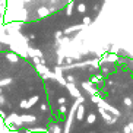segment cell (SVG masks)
I'll return each instance as SVG.
<instances>
[{
    "mask_svg": "<svg viewBox=\"0 0 133 133\" xmlns=\"http://www.w3.org/2000/svg\"><path fill=\"white\" fill-rule=\"evenodd\" d=\"M39 101V97L38 95H34V97H31L29 99H22L21 101V108H24V110H28V108H31L35 102Z\"/></svg>",
    "mask_w": 133,
    "mask_h": 133,
    "instance_id": "1",
    "label": "cell"
},
{
    "mask_svg": "<svg viewBox=\"0 0 133 133\" xmlns=\"http://www.w3.org/2000/svg\"><path fill=\"white\" fill-rule=\"evenodd\" d=\"M98 107H101V108H104L105 111H108V113H111L113 116H116V117H118V116H120V111H118L117 108H114V107H111L110 104H105V102L102 101V99H101L99 102H98Z\"/></svg>",
    "mask_w": 133,
    "mask_h": 133,
    "instance_id": "2",
    "label": "cell"
},
{
    "mask_svg": "<svg viewBox=\"0 0 133 133\" xmlns=\"http://www.w3.org/2000/svg\"><path fill=\"white\" fill-rule=\"evenodd\" d=\"M98 113L101 114L102 118H104V120H105V123H108V124H113L114 121H116V116H114V117H111V114H110L108 111H105L104 108H101V107L98 108Z\"/></svg>",
    "mask_w": 133,
    "mask_h": 133,
    "instance_id": "3",
    "label": "cell"
},
{
    "mask_svg": "<svg viewBox=\"0 0 133 133\" xmlns=\"http://www.w3.org/2000/svg\"><path fill=\"white\" fill-rule=\"evenodd\" d=\"M64 86L67 88V91H69V94H70L72 97H75V98L81 97V92H79V89L75 86V82H66Z\"/></svg>",
    "mask_w": 133,
    "mask_h": 133,
    "instance_id": "4",
    "label": "cell"
},
{
    "mask_svg": "<svg viewBox=\"0 0 133 133\" xmlns=\"http://www.w3.org/2000/svg\"><path fill=\"white\" fill-rule=\"evenodd\" d=\"M83 117H85V105H81L79 104L78 107H76V113H75V118L78 121H82L83 120Z\"/></svg>",
    "mask_w": 133,
    "mask_h": 133,
    "instance_id": "5",
    "label": "cell"
},
{
    "mask_svg": "<svg viewBox=\"0 0 133 133\" xmlns=\"http://www.w3.org/2000/svg\"><path fill=\"white\" fill-rule=\"evenodd\" d=\"M82 88H83V89H85L89 95L98 94V91L95 89L94 86H92V82H91V81H88V82H82Z\"/></svg>",
    "mask_w": 133,
    "mask_h": 133,
    "instance_id": "6",
    "label": "cell"
},
{
    "mask_svg": "<svg viewBox=\"0 0 133 133\" xmlns=\"http://www.w3.org/2000/svg\"><path fill=\"white\" fill-rule=\"evenodd\" d=\"M118 60V57H117V54L116 53H110V54H107L104 59H101L99 60V63H102V62H110V63H114V62H117Z\"/></svg>",
    "mask_w": 133,
    "mask_h": 133,
    "instance_id": "7",
    "label": "cell"
},
{
    "mask_svg": "<svg viewBox=\"0 0 133 133\" xmlns=\"http://www.w3.org/2000/svg\"><path fill=\"white\" fill-rule=\"evenodd\" d=\"M26 53H28V56H29V57H32V56H38V57H43V51L37 50V48H31L29 45L26 47Z\"/></svg>",
    "mask_w": 133,
    "mask_h": 133,
    "instance_id": "8",
    "label": "cell"
},
{
    "mask_svg": "<svg viewBox=\"0 0 133 133\" xmlns=\"http://www.w3.org/2000/svg\"><path fill=\"white\" fill-rule=\"evenodd\" d=\"M6 59L12 63H16V62H19V56L16 54L15 51H9L8 54H6Z\"/></svg>",
    "mask_w": 133,
    "mask_h": 133,
    "instance_id": "9",
    "label": "cell"
},
{
    "mask_svg": "<svg viewBox=\"0 0 133 133\" xmlns=\"http://www.w3.org/2000/svg\"><path fill=\"white\" fill-rule=\"evenodd\" d=\"M21 120H22V123H34L35 121V116H32V114H24V116H21Z\"/></svg>",
    "mask_w": 133,
    "mask_h": 133,
    "instance_id": "10",
    "label": "cell"
},
{
    "mask_svg": "<svg viewBox=\"0 0 133 133\" xmlns=\"http://www.w3.org/2000/svg\"><path fill=\"white\" fill-rule=\"evenodd\" d=\"M35 70L38 72L39 75H43V73H45V72H48L50 69H48L44 63H38V64H35Z\"/></svg>",
    "mask_w": 133,
    "mask_h": 133,
    "instance_id": "11",
    "label": "cell"
},
{
    "mask_svg": "<svg viewBox=\"0 0 133 133\" xmlns=\"http://www.w3.org/2000/svg\"><path fill=\"white\" fill-rule=\"evenodd\" d=\"M83 28V24L82 25H76V26H69L66 31L63 32V34H70V32H75V31H79V29H82Z\"/></svg>",
    "mask_w": 133,
    "mask_h": 133,
    "instance_id": "12",
    "label": "cell"
},
{
    "mask_svg": "<svg viewBox=\"0 0 133 133\" xmlns=\"http://www.w3.org/2000/svg\"><path fill=\"white\" fill-rule=\"evenodd\" d=\"M95 120H97V116H95L94 113L88 114V117H86V123H88V124H92V123H95Z\"/></svg>",
    "mask_w": 133,
    "mask_h": 133,
    "instance_id": "13",
    "label": "cell"
},
{
    "mask_svg": "<svg viewBox=\"0 0 133 133\" xmlns=\"http://www.w3.org/2000/svg\"><path fill=\"white\" fill-rule=\"evenodd\" d=\"M73 6H75V2H73V0H70V3L67 4V8H66V13L69 16L72 15V12H73Z\"/></svg>",
    "mask_w": 133,
    "mask_h": 133,
    "instance_id": "14",
    "label": "cell"
},
{
    "mask_svg": "<svg viewBox=\"0 0 133 133\" xmlns=\"http://www.w3.org/2000/svg\"><path fill=\"white\" fill-rule=\"evenodd\" d=\"M79 13H85L86 12V4L85 3H78V8H76Z\"/></svg>",
    "mask_w": 133,
    "mask_h": 133,
    "instance_id": "15",
    "label": "cell"
},
{
    "mask_svg": "<svg viewBox=\"0 0 133 133\" xmlns=\"http://www.w3.org/2000/svg\"><path fill=\"white\" fill-rule=\"evenodd\" d=\"M102 81V75H94L92 79H91V82L92 83H99Z\"/></svg>",
    "mask_w": 133,
    "mask_h": 133,
    "instance_id": "16",
    "label": "cell"
},
{
    "mask_svg": "<svg viewBox=\"0 0 133 133\" xmlns=\"http://www.w3.org/2000/svg\"><path fill=\"white\" fill-rule=\"evenodd\" d=\"M101 101V97L98 94H94V95H91V102L92 104H98V102Z\"/></svg>",
    "mask_w": 133,
    "mask_h": 133,
    "instance_id": "17",
    "label": "cell"
},
{
    "mask_svg": "<svg viewBox=\"0 0 133 133\" xmlns=\"http://www.w3.org/2000/svg\"><path fill=\"white\" fill-rule=\"evenodd\" d=\"M38 15L43 18V16H47L48 15V10H47V8H39L38 9Z\"/></svg>",
    "mask_w": 133,
    "mask_h": 133,
    "instance_id": "18",
    "label": "cell"
},
{
    "mask_svg": "<svg viewBox=\"0 0 133 133\" xmlns=\"http://www.w3.org/2000/svg\"><path fill=\"white\" fill-rule=\"evenodd\" d=\"M123 104H124L126 107H132V105H133V101H132V98L126 97L124 99H123Z\"/></svg>",
    "mask_w": 133,
    "mask_h": 133,
    "instance_id": "19",
    "label": "cell"
},
{
    "mask_svg": "<svg viewBox=\"0 0 133 133\" xmlns=\"http://www.w3.org/2000/svg\"><path fill=\"white\" fill-rule=\"evenodd\" d=\"M89 66H94V67H99V59H95V60H89Z\"/></svg>",
    "mask_w": 133,
    "mask_h": 133,
    "instance_id": "20",
    "label": "cell"
},
{
    "mask_svg": "<svg viewBox=\"0 0 133 133\" xmlns=\"http://www.w3.org/2000/svg\"><path fill=\"white\" fill-rule=\"evenodd\" d=\"M91 22H92V19H91L89 16H85V18H83V21H82L83 26H88V25H91Z\"/></svg>",
    "mask_w": 133,
    "mask_h": 133,
    "instance_id": "21",
    "label": "cell"
},
{
    "mask_svg": "<svg viewBox=\"0 0 133 133\" xmlns=\"http://www.w3.org/2000/svg\"><path fill=\"white\" fill-rule=\"evenodd\" d=\"M66 113H67L66 104H62V105H60V108H59V114H66Z\"/></svg>",
    "mask_w": 133,
    "mask_h": 133,
    "instance_id": "22",
    "label": "cell"
},
{
    "mask_svg": "<svg viewBox=\"0 0 133 133\" xmlns=\"http://www.w3.org/2000/svg\"><path fill=\"white\" fill-rule=\"evenodd\" d=\"M26 132H47V129H44V127H35V129H26Z\"/></svg>",
    "mask_w": 133,
    "mask_h": 133,
    "instance_id": "23",
    "label": "cell"
},
{
    "mask_svg": "<svg viewBox=\"0 0 133 133\" xmlns=\"http://www.w3.org/2000/svg\"><path fill=\"white\" fill-rule=\"evenodd\" d=\"M50 132H54V133H60V132H63V129H60L59 126H53L50 129Z\"/></svg>",
    "mask_w": 133,
    "mask_h": 133,
    "instance_id": "24",
    "label": "cell"
},
{
    "mask_svg": "<svg viewBox=\"0 0 133 133\" xmlns=\"http://www.w3.org/2000/svg\"><path fill=\"white\" fill-rule=\"evenodd\" d=\"M67 102V99L64 97H60V98H57V104H59V105H62V104H66Z\"/></svg>",
    "mask_w": 133,
    "mask_h": 133,
    "instance_id": "25",
    "label": "cell"
},
{
    "mask_svg": "<svg viewBox=\"0 0 133 133\" xmlns=\"http://www.w3.org/2000/svg\"><path fill=\"white\" fill-rule=\"evenodd\" d=\"M64 79H66V82H75V76L73 75H67V76H64Z\"/></svg>",
    "mask_w": 133,
    "mask_h": 133,
    "instance_id": "26",
    "label": "cell"
},
{
    "mask_svg": "<svg viewBox=\"0 0 133 133\" xmlns=\"http://www.w3.org/2000/svg\"><path fill=\"white\" fill-rule=\"evenodd\" d=\"M10 82H12V79H3V81H0V86H3V85H9Z\"/></svg>",
    "mask_w": 133,
    "mask_h": 133,
    "instance_id": "27",
    "label": "cell"
},
{
    "mask_svg": "<svg viewBox=\"0 0 133 133\" xmlns=\"http://www.w3.org/2000/svg\"><path fill=\"white\" fill-rule=\"evenodd\" d=\"M4 12H6V6L0 4V16H4Z\"/></svg>",
    "mask_w": 133,
    "mask_h": 133,
    "instance_id": "28",
    "label": "cell"
},
{
    "mask_svg": "<svg viewBox=\"0 0 133 133\" xmlns=\"http://www.w3.org/2000/svg\"><path fill=\"white\" fill-rule=\"evenodd\" d=\"M39 108H41V111H47L48 105H47V104H41V105H39Z\"/></svg>",
    "mask_w": 133,
    "mask_h": 133,
    "instance_id": "29",
    "label": "cell"
},
{
    "mask_svg": "<svg viewBox=\"0 0 133 133\" xmlns=\"http://www.w3.org/2000/svg\"><path fill=\"white\" fill-rule=\"evenodd\" d=\"M117 51H118V47H116V45L111 47V53H117Z\"/></svg>",
    "mask_w": 133,
    "mask_h": 133,
    "instance_id": "30",
    "label": "cell"
},
{
    "mask_svg": "<svg viewBox=\"0 0 133 133\" xmlns=\"http://www.w3.org/2000/svg\"><path fill=\"white\" fill-rule=\"evenodd\" d=\"M62 35H63V32H62V31L56 32V38H62Z\"/></svg>",
    "mask_w": 133,
    "mask_h": 133,
    "instance_id": "31",
    "label": "cell"
},
{
    "mask_svg": "<svg viewBox=\"0 0 133 133\" xmlns=\"http://www.w3.org/2000/svg\"><path fill=\"white\" fill-rule=\"evenodd\" d=\"M123 130H124L126 133H130V127H129V126H126V127H124V129H123Z\"/></svg>",
    "mask_w": 133,
    "mask_h": 133,
    "instance_id": "32",
    "label": "cell"
},
{
    "mask_svg": "<svg viewBox=\"0 0 133 133\" xmlns=\"http://www.w3.org/2000/svg\"><path fill=\"white\" fill-rule=\"evenodd\" d=\"M130 127V132H133V123H129V124H127Z\"/></svg>",
    "mask_w": 133,
    "mask_h": 133,
    "instance_id": "33",
    "label": "cell"
},
{
    "mask_svg": "<svg viewBox=\"0 0 133 133\" xmlns=\"http://www.w3.org/2000/svg\"><path fill=\"white\" fill-rule=\"evenodd\" d=\"M105 2H108V0H105Z\"/></svg>",
    "mask_w": 133,
    "mask_h": 133,
    "instance_id": "34",
    "label": "cell"
}]
</instances>
